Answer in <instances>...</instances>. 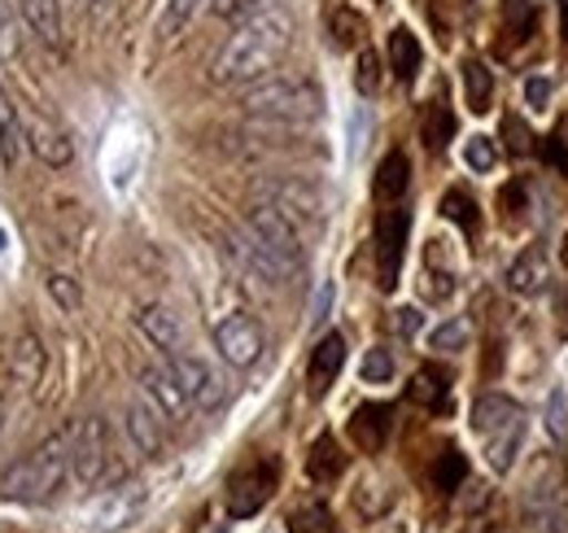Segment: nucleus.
Returning <instances> with one entry per match:
<instances>
[{"instance_id":"obj_1","label":"nucleus","mask_w":568,"mask_h":533,"mask_svg":"<svg viewBox=\"0 0 568 533\" xmlns=\"http://www.w3.org/2000/svg\"><path fill=\"white\" fill-rule=\"evenodd\" d=\"M288 44H293V13L284 4H272V9L254 13L250 22H241L236 36L219 49L211 67V83H219V88L254 83L281 62Z\"/></svg>"},{"instance_id":"obj_2","label":"nucleus","mask_w":568,"mask_h":533,"mask_svg":"<svg viewBox=\"0 0 568 533\" xmlns=\"http://www.w3.org/2000/svg\"><path fill=\"white\" fill-rule=\"evenodd\" d=\"M67 476H71V433H58L0 476V494L18 503H44L62 490Z\"/></svg>"},{"instance_id":"obj_3","label":"nucleus","mask_w":568,"mask_h":533,"mask_svg":"<svg viewBox=\"0 0 568 533\" xmlns=\"http://www.w3.org/2000/svg\"><path fill=\"white\" fill-rule=\"evenodd\" d=\"M241 105L258 119H272V123H311L324 114V92L306 74H276V79L254 83L241 97Z\"/></svg>"},{"instance_id":"obj_4","label":"nucleus","mask_w":568,"mask_h":533,"mask_svg":"<svg viewBox=\"0 0 568 533\" xmlns=\"http://www.w3.org/2000/svg\"><path fill=\"white\" fill-rule=\"evenodd\" d=\"M473 433L486 442V455L495 472H507L516 464L520 438H525V411L503 394H481L473 402Z\"/></svg>"},{"instance_id":"obj_5","label":"nucleus","mask_w":568,"mask_h":533,"mask_svg":"<svg viewBox=\"0 0 568 533\" xmlns=\"http://www.w3.org/2000/svg\"><path fill=\"white\" fill-rule=\"evenodd\" d=\"M71 433V476L83 485V490H92V485H105V481H114L119 476V460H114V433H110V424L101 420V415H88V420H79Z\"/></svg>"},{"instance_id":"obj_6","label":"nucleus","mask_w":568,"mask_h":533,"mask_svg":"<svg viewBox=\"0 0 568 533\" xmlns=\"http://www.w3.org/2000/svg\"><path fill=\"white\" fill-rule=\"evenodd\" d=\"M245 228H250V237H254V241H258L267 254H276L288 271H302V259H306V245H302V223H297L293 214H284L276 201H258V205L250 210Z\"/></svg>"},{"instance_id":"obj_7","label":"nucleus","mask_w":568,"mask_h":533,"mask_svg":"<svg viewBox=\"0 0 568 533\" xmlns=\"http://www.w3.org/2000/svg\"><path fill=\"white\" fill-rule=\"evenodd\" d=\"M276 481H281L276 460H254V464L236 467L227 476V516H236V521L258 516L267 507V499L276 494Z\"/></svg>"},{"instance_id":"obj_8","label":"nucleus","mask_w":568,"mask_h":533,"mask_svg":"<svg viewBox=\"0 0 568 533\" xmlns=\"http://www.w3.org/2000/svg\"><path fill=\"white\" fill-rule=\"evenodd\" d=\"M407 237H412V210L389 205L376 214V284L385 293L398 289V271H403V254H407Z\"/></svg>"},{"instance_id":"obj_9","label":"nucleus","mask_w":568,"mask_h":533,"mask_svg":"<svg viewBox=\"0 0 568 533\" xmlns=\"http://www.w3.org/2000/svg\"><path fill=\"white\" fill-rule=\"evenodd\" d=\"M263 329H258V320H250V315H241V311H232V315H223L219 324H214V350L232 363V368H254L258 359H263Z\"/></svg>"},{"instance_id":"obj_10","label":"nucleus","mask_w":568,"mask_h":533,"mask_svg":"<svg viewBox=\"0 0 568 533\" xmlns=\"http://www.w3.org/2000/svg\"><path fill=\"white\" fill-rule=\"evenodd\" d=\"M171 372H175V381L184 385V394L193 399L197 411H214V406H223V399H227L223 376L214 372L206 359H197V354H171Z\"/></svg>"},{"instance_id":"obj_11","label":"nucleus","mask_w":568,"mask_h":533,"mask_svg":"<svg viewBox=\"0 0 568 533\" xmlns=\"http://www.w3.org/2000/svg\"><path fill=\"white\" fill-rule=\"evenodd\" d=\"M263 201H276L284 214H293L297 223H320L324 219V193L302 180V175H281V180H267L263 184Z\"/></svg>"},{"instance_id":"obj_12","label":"nucleus","mask_w":568,"mask_h":533,"mask_svg":"<svg viewBox=\"0 0 568 533\" xmlns=\"http://www.w3.org/2000/svg\"><path fill=\"white\" fill-rule=\"evenodd\" d=\"M141 390L144 399L153 402L158 411H162V420L166 424H180V420H189V411H193V399L184 394V385L175 381V372H171V363L166 368H144L141 372Z\"/></svg>"},{"instance_id":"obj_13","label":"nucleus","mask_w":568,"mask_h":533,"mask_svg":"<svg viewBox=\"0 0 568 533\" xmlns=\"http://www.w3.org/2000/svg\"><path fill=\"white\" fill-rule=\"evenodd\" d=\"M351 442H355L363 455H376V451H385V442H389V429H394V406L389 402H363L355 406V415H351Z\"/></svg>"},{"instance_id":"obj_14","label":"nucleus","mask_w":568,"mask_h":533,"mask_svg":"<svg viewBox=\"0 0 568 533\" xmlns=\"http://www.w3.org/2000/svg\"><path fill=\"white\" fill-rule=\"evenodd\" d=\"M128 438L136 442V451L149 455V460H158L166 451V420H162V411L149 399H136L128 406Z\"/></svg>"},{"instance_id":"obj_15","label":"nucleus","mask_w":568,"mask_h":533,"mask_svg":"<svg viewBox=\"0 0 568 533\" xmlns=\"http://www.w3.org/2000/svg\"><path fill=\"white\" fill-rule=\"evenodd\" d=\"M136 329L141 336L153 345V350H162L166 359L171 354H184V324H180V315L171 311V306H144L141 315H136Z\"/></svg>"},{"instance_id":"obj_16","label":"nucleus","mask_w":568,"mask_h":533,"mask_svg":"<svg viewBox=\"0 0 568 533\" xmlns=\"http://www.w3.org/2000/svg\"><path fill=\"white\" fill-rule=\"evenodd\" d=\"M342 363H346V336H342V333H328L320 345H315V350H311V363H306V385H311V394H315V399H324V394H328V385L337 381Z\"/></svg>"},{"instance_id":"obj_17","label":"nucleus","mask_w":568,"mask_h":533,"mask_svg":"<svg viewBox=\"0 0 568 533\" xmlns=\"http://www.w3.org/2000/svg\"><path fill=\"white\" fill-rule=\"evenodd\" d=\"M141 512H144V485H123V490L105 494V499L92 507V525H97V530H128Z\"/></svg>"},{"instance_id":"obj_18","label":"nucleus","mask_w":568,"mask_h":533,"mask_svg":"<svg viewBox=\"0 0 568 533\" xmlns=\"http://www.w3.org/2000/svg\"><path fill=\"white\" fill-rule=\"evenodd\" d=\"M547 280H551V259H547V250H542V245H529L525 254H516V263L507 266V289H511V293H520V298L542 293V289H547Z\"/></svg>"},{"instance_id":"obj_19","label":"nucleus","mask_w":568,"mask_h":533,"mask_svg":"<svg viewBox=\"0 0 568 533\" xmlns=\"http://www.w3.org/2000/svg\"><path fill=\"white\" fill-rule=\"evenodd\" d=\"M40 376H44V345L36 333H22L9 345V381L18 390H31L40 385Z\"/></svg>"},{"instance_id":"obj_20","label":"nucleus","mask_w":568,"mask_h":533,"mask_svg":"<svg viewBox=\"0 0 568 533\" xmlns=\"http://www.w3.org/2000/svg\"><path fill=\"white\" fill-rule=\"evenodd\" d=\"M18 9H22V18H27V27H31V31H36L44 44L62 49V40H67L62 0H18Z\"/></svg>"},{"instance_id":"obj_21","label":"nucleus","mask_w":568,"mask_h":533,"mask_svg":"<svg viewBox=\"0 0 568 533\" xmlns=\"http://www.w3.org/2000/svg\"><path fill=\"white\" fill-rule=\"evenodd\" d=\"M407 399L416 402V406H428V411H446V402H450V372L437 368V363H425V368L412 376Z\"/></svg>"},{"instance_id":"obj_22","label":"nucleus","mask_w":568,"mask_h":533,"mask_svg":"<svg viewBox=\"0 0 568 533\" xmlns=\"http://www.w3.org/2000/svg\"><path fill=\"white\" fill-rule=\"evenodd\" d=\"M22 135L31 140L36 158H40V162H49V167H67V162L74 158L67 132H58V128H53V123H44V119H31V123L22 128Z\"/></svg>"},{"instance_id":"obj_23","label":"nucleus","mask_w":568,"mask_h":533,"mask_svg":"<svg viewBox=\"0 0 568 533\" xmlns=\"http://www.w3.org/2000/svg\"><path fill=\"white\" fill-rule=\"evenodd\" d=\"M376 198L381 201H398L407 189H412V162H407V153L403 149H394V153H385L381 158V167H376Z\"/></svg>"},{"instance_id":"obj_24","label":"nucleus","mask_w":568,"mask_h":533,"mask_svg":"<svg viewBox=\"0 0 568 533\" xmlns=\"http://www.w3.org/2000/svg\"><path fill=\"white\" fill-rule=\"evenodd\" d=\"M342 467H346V455H342L337 438H333V433H320V438L311 442V455H306V476L320 481V485H328V481L342 476Z\"/></svg>"},{"instance_id":"obj_25","label":"nucleus","mask_w":568,"mask_h":533,"mask_svg":"<svg viewBox=\"0 0 568 533\" xmlns=\"http://www.w3.org/2000/svg\"><path fill=\"white\" fill-rule=\"evenodd\" d=\"M389 67H394V74L403 83H412L420 74V67H425V49H420V40L407 27H394L389 31Z\"/></svg>"},{"instance_id":"obj_26","label":"nucleus","mask_w":568,"mask_h":533,"mask_svg":"<svg viewBox=\"0 0 568 533\" xmlns=\"http://www.w3.org/2000/svg\"><path fill=\"white\" fill-rule=\"evenodd\" d=\"M206 4H211V0H162L158 27H153V31H158V40H162V44L180 40V36L189 31V22H193V18H197Z\"/></svg>"},{"instance_id":"obj_27","label":"nucleus","mask_w":568,"mask_h":533,"mask_svg":"<svg viewBox=\"0 0 568 533\" xmlns=\"http://www.w3.org/2000/svg\"><path fill=\"white\" fill-rule=\"evenodd\" d=\"M420 135H425V149L428 153H442L446 140L455 135V110L446 97H433L425 105V119H420Z\"/></svg>"},{"instance_id":"obj_28","label":"nucleus","mask_w":568,"mask_h":533,"mask_svg":"<svg viewBox=\"0 0 568 533\" xmlns=\"http://www.w3.org/2000/svg\"><path fill=\"white\" fill-rule=\"evenodd\" d=\"M464 97H468V110L473 114H486L495 105V70L486 62H464Z\"/></svg>"},{"instance_id":"obj_29","label":"nucleus","mask_w":568,"mask_h":533,"mask_svg":"<svg viewBox=\"0 0 568 533\" xmlns=\"http://www.w3.org/2000/svg\"><path fill=\"white\" fill-rule=\"evenodd\" d=\"M22 119L13 110V101L0 92V162L4 167H18V153H22Z\"/></svg>"},{"instance_id":"obj_30","label":"nucleus","mask_w":568,"mask_h":533,"mask_svg":"<svg viewBox=\"0 0 568 533\" xmlns=\"http://www.w3.org/2000/svg\"><path fill=\"white\" fill-rule=\"evenodd\" d=\"M442 214L464 232V237H477V228H481V214H477V201L468 198L464 189H450L446 198H442Z\"/></svg>"},{"instance_id":"obj_31","label":"nucleus","mask_w":568,"mask_h":533,"mask_svg":"<svg viewBox=\"0 0 568 533\" xmlns=\"http://www.w3.org/2000/svg\"><path fill=\"white\" fill-rule=\"evenodd\" d=\"M464 481H468V460H464L455 446H450V451H442V455L433 460V490L455 494Z\"/></svg>"},{"instance_id":"obj_32","label":"nucleus","mask_w":568,"mask_h":533,"mask_svg":"<svg viewBox=\"0 0 568 533\" xmlns=\"http://www.w3.org/2000/svg\"><path fill=\"white\" fill-rule=\"evenodd\" d=\"M468 341H473V324L464 315H455V320H446L442 329L428 333V345L442 350V354H459V350H468Z\"/></svg>"},{"instance_id":"obj_33","label":"nucleus","mask_w":568,"mask_h":533,"mask_svg":"<svg viewBox=\"0 0 568 533\" xmlns=\"http://www.w3.org/2000/svg\"><path fill=\"white\" fill-rule=\"evenodd\" d=\"M534 22H538L534 0H507V4H503V27H507V36H511L516 44L534 36Z\"/></svg>"},{"instance_id":"obj_34","label":"nucleus","mask_w":568,"mask_h":533,"mask_svg":"<svg viewBox=\"0 0 568 533\" xmlns=\"http://www.w3.org/2000/svg\"><path fill=\"white\" fill-rule=\"evenodd\" d=\"M464 162H468V171L490 175L498 167V144L490 135H468V140H464Z\"/></svg>"},{"instance_id":"obj_35","label":"nucleus","mask_w":568,"mask_h":533,"mask_svg":"<svg viewBox=\"0 0 568 533\" xmlns=\"http://www.w3.org/2000/svg\"><path fill=\"white\" fill-rule=\"evenodd\" d=\"M22 58V31H18V13L13 0H0V62Z\"/></svg>"},{"instance_id":"obj_36","label":"nucleus","mask_w":568,"mask_h":533,"mask_svg":"<svg viewBox=\"0 0 568 533\" xmlns=\"http://www.w3.org/2000/svg\"><path fill=\"white\" fill-rule=\"evenodd\" d=\"M333 44L337 49L363 44V18H358L355 9H333Z\"/></svg>"},{"instance_id":"obj_37","label":"nucleus","mask_w":568,"mask_h":533,"mask_svg":"<svg viewBox=\"0 0 568 533\" xmlns=\"http://www.w3.org/2000/svg\"><path fill=\"white\" fill-rule=\"evenodd\" d=\"M358 372H363L367 385H389V381H394V354L376 345V350L363 354V368H358Z\"/></svg>"},{"instance_id":"obj_38","label":"nucleus","mask_w":568,"mask_h":533,"mask_svg":"<svg viewBox=\"0 0 568 533\" xmlns=\"http://www.w3.org/2000/svg\"><path fill=\"white\" fill-rule=\"evenodd\" d=\"M542 424H547V433H551L556 442H568V394L560 385L547 394V420H542Z\"/></svg>"},{"instance_id":"obj_39","label":"nucleus","mask_w":568,"mask_h":533,"mask_svg":"<svg viewBox=\"0 0 568 533\" xmlns=\"http://www.w3.org/2000/svg\"><path fill=\"white\" fill-rule=\"evenodd\" d=\"M263 9H272V0H214V13L227 22H250Z\"/></svg>"},{"instance_id":"obj_40","label":"nucleus","mask_w":568,"mask_h":533,"mask_svg":"<svg viewBox=\"0 0 568 533\" xmlns=\"http://www.w3.org/2000/svg\"><path fill=\"white\" fill-rule=\"evenodd\" d=\"M355 88L363 92V97H376V88H381V62H376V53H372V49H363V53H358Z\"/></svg>"},{"instance_id":"obj_41","label":"nucleus","mask_w":568,"mask_h":533,"mask_svg":"<svg viewBox=\"0 0 568 533\" xmlns=\"http://www.w3.org/2000/svg\"><path fill=\"white\" fill-rule=\"evenodd\" d=\"M49 293H53V302L62 311H79L83 306V293H79V284H74L71 275H49Z\"/></svg>"},{"instance_id":"obj_42","label":"nucleus","mask_w":568,"mask_h":533,"mask_svg":"<svg viewBox=\"0 0 568 533\" xmlns=\"http://www.w3.org/2000/svg\"><path fill=\"white\" fill-rule=\"evenodd\" d=\"M525 105H529L534 114L551 110V79H547V74H529V79H525Z\"/></svg>"},{"instance_id":"obj_43","label":"nucleus","mask_w":568,"mask_h":533,"mask_svg":"<svg viewBox=\"0 0 568 533\" xmlns=\"http://www.w3.org/2000/svg\"><path fill=\"white\" fill-rule=\"evenodd\" d=\"M538 153H542V162H547V167H556L560 175H568V149H565V140L547 135V140L538 144Z\"/></svg>"},{"instance_id":"obj_44","label":"nucleus","mask_w":568,"mask_h":533,"mask_svg":"<svg viewBox=\"0 0 568 533\" xmlns=\"http://www.w3.org/2000/svg\"><path fill=\"white\" fill-rule=\"evenodd\" d=\"M498 201H503L507 219H525V184H507V189L498 193Z\"/></svg>"},{"instance_id":"obj_45","label":"nucleus","mask_w":568,"mask_h":533,"mask_svg":"<svg viewBox=\"0 0 568 533\" xmlns=\"http://www.w3.org/2000/svg\"><path fill=\"white\" fill-rule=\"evenodd\" d=\"M328 306H333V284H320V293H315V306H311V324H315V329L328 320Z\"/></svg>"},{"instance_id":"obj_46","label":"nucleus","mask_w":568,"mask_h":533,"mask_svg":"<svg viewBox=\"0 0 568 533\" xmlns=\"http://www.w3.org/2000/svg\"><path fill=\"white\" fill-rule=\"evenodd\" d=\"M394 324H398V333H403V336H416V333H420V324H425V320H420V311H416V306H403Z\"/></svg>"},{"instance_id":"obj_47","label":"nucleus","mask_w":568,"mask_h":533,"mask_svg":"<svg viewBox=\"0 0 568 533\" xmlns=\"http://www.w3.org/2000/svg\"><path fill=\"white\" fill-rule=\"evenodd\" d=\"M503 132L511 135L507 144H511V153H529V132H525V123H516V119H507V128Z\"/></svg>"},{"instance_id":"obj_48","label":"nucleus","mask_w":568,"mask_h":533,"mask_svg":"<svg viewBox=\"0 0 568 533\" xmlns=\"http://www.w3.org/2000/svg\"><path fill=\"white\" fill-rule=\"evenodd\" d=\"M547 533H568V507H556L547 516Z\"/></svg>"},{"instance_id":"obj_49","label":"nucleus","mask_w":568,"mask_h":533,"mask_svg":"<svg viewBox=\"0 0 568 533\" xmlns=\"http://www.w3.org/2000/svg\"><path fill=\"white\" fill-rule=\"evenodd\" d=\"M556 311H560V336H568V289L560 293V302H556Z\"/></svg>"},{"instance_id":"obj_50","label":"nucleus","mask_w":568,"mask_h":533,"mask_svg":"<svg viewBox=\"0 0 568 533\" xmlns=\"http://www.w3.org/2000/svg\"><path fill=\"white\" fill-rule=\"evenodd\" d=\"M560 36H565L568 44V0H560Z\"/></svg>"},{"instance_id":"obj_51","label":"nucleus","mask_w":568,"mask_h":533,"mask_svg":"<svg viewBox=\"0 0 568 533\" xmlns=\"http://www.w3.org/2000/svg\"><path fill=\"white\" fill-rule=\"evenodd\" d=\"M560 259H565V266H568V237H565V250H560Z\"/></svg>"},{"instance_id":"obj_52","label":"nucleus","mask_w":568,"mask_h":533,"mask_svg":"<svg viewBox=\"0 0 568 533\" xmlns=\"http://www.w3.org/2000/svg\"><path fill=\"white\" fill-rule=\"evenodd\" d=\"M385 533H403V525H389V530H385Z\"/></svg>"},{"instance_id":"obj_53","label":"nucleus","mask_w":568,"mask_h":533,"mask_svg":"<svg viewBox=\"0 0 568 533\" xmlns=\"http://www.w3.org/2000/svg\"><path fill=\"white\" fill-rule=\"evenodd\" d=\"M0 424H4V411H0Z\"/></svg>"}]
</instances>
